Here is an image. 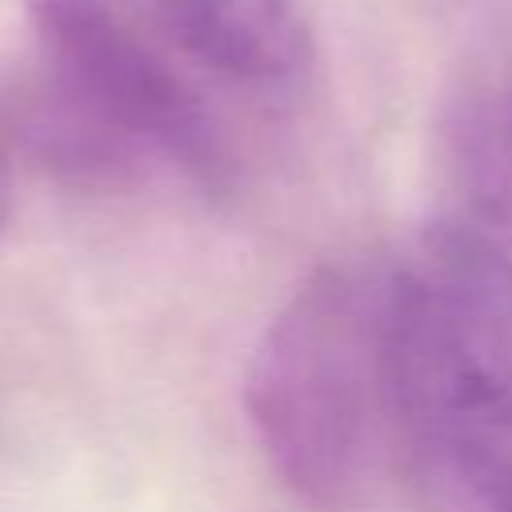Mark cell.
<instances>
[{"instance_id": "cell-6", "label": "cell", "mask_w": 512, "mask_h": 512, "mask_svg": "<svg viewBox=\"0 0 512 512\" xmlns=\"http://www.w3.org/2000/svg\"><path fill=\"white\" fill-rule=\"evenodd\" d=\"M496 120H500V132H504V144H508V156H512V84L496 100Z\"/></svg>"}, {"instance_id": "cell-2", "label": "cell", "mask_w": 512, "mask_h": 512, "mask_svg": "<svg viewBox=\"0 0 512 512\" xmlns=\"http://www.w3.org/2000/svg\"><path fill=\"white\" fill-rule=\"evenodd\" d=\"M396 260L316 268L264 324L244 412L280 484L312 508L364 496L396 448L392 400Z\"/></svg>"}, {"instance_id": "cell-3", "label": "cell", "mask_w": 512, "mask_h": 512, "mask_svg": "<svg viewBox=\"0 0 512 512\" xmlns=\"http://www.w3.org/2000/svg\"><path fill=\"white\" fill-rule=\"evenodd\" d=\"M40 76L144 164L180 168L200 192L232 184L228 140L204 96L124 0H24Z\"/></svg>"}, {"instance_id": "cell-1", "label": "cell", "mask_w": 512, "mask_h": 512, "mask_svg": "<svg viewBox=\"0 0 512 512\" xmlns=\"http://www.w3.org/2000/svg\"><path fill=\"white\" fill-rule=\"evenodd\" d=\"M396 448L448 512H512V256L436 220L396 260Z\"/></svg>"}, {"instance_id": "cell-5", "label": "cell", "mask_w": 512, "mask_h": 512, "mask_svg": "<svg viewBox=\"0 0 512 512\" xmlns=\"http://www.w3.org/2000/svg\"><path fill=\"white\" fill-rule=\"evenodd\" d=\"M8 204H12V164H8V136L0 132V232L8 224Z\"/></svg>"}, {"instance_id": "cell-4", "label": "cell", "mask_w": 512, "mask_h": 512, "mask_svg": "<svg viewBox=\"0 0 512 512\" xmlns=\"http://www.w3.org/2000/svg\"><path fill=\"white\" fill-rule=\"evenodd\" d=\"M148 12L164 40L228 80L284 84L308 56L296 0H148Z\"/></svg>"}]
</instances>
